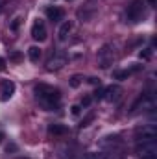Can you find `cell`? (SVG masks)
I'll list each match as a JSON object with an SVG mask.
<instances>
[{
	"label": "cell",
	"mask_w": 157,
	"mask_h": 159,
	"mask_svg": "<svg viewBox=\"0 0 157 159\" xmlns=\"http://www.w3.org/2000/svg\"><path fill=\"white\" fill-rule=\"evenodd\" d=\"M70 113H72V117H79V113H81V106H78V104L70 106Z\"/></svg>",
	"instance_id": "obj_21"
},
{
	"label": "cell",
	"mask_w": 157,
	"mask_h": 159,
	"mask_svg": "<svg viewBox=\"0 0 157 159\" xmlns=\"http://www.w3.org/2000/svg\"><path fill=\"white\" fill-rule=\"evenodd\" d=\"M141 159H157V157H141Z\"/></svg>",
	"instance_id": "obj_32"
},
{
	"label": "cell",
	"mask_w": 157,
	"mask_h": 159,
	"mask_svg": "<svg viewBox=\"0 0 157 159\" xmlns=\"http://www.w3.org/2000/svg\"><path fill=\"white\" fill-rule=\"evenodd\" d=\"M69 83H70V87H79L81 83H83V76L81 74H74V76H70V80H69Z\"/></svg>",
	"instance_id": "obj_17"
},
{
	"label": "cell",
	"mask_w": 157,
	"mask_h": 159,
	"mask_svg": "<svg viewBox=\"0 0 157 159\" xmlns=\"http://www.w3.org/2000/svg\"><path fill=\"white\" fill-rule=\"evenodd\" d=\"M91 102H92V96H85L79 106H81V107H87V106H91Z\"/></svg>",
	"instance_id": "obj_23"
},
{
	"label": "cell",
	"mask_w": 157,
	"mask_h": 159,
	"mask_svg": "<svg viewBox=\"0 0 157 159\" xmlns=\"http://www.w3.org/2000/svg\"><path fill=\"white\" fill-rule=\"evenodd\" d=\"M15 94V83L11 80H2L0 81V100H9Z\"/></svg>",
	"instance_id": "obj_10"
},
{
	"label": "cell",
	"mask_w": 157,
	"mask_h": 159,
	"mask_svg": "<svg viewBox=\"0 0 157 159\" xmlns=\"http://www.w3.org/2000/svg\"><path fill=\"white\" fill-rule=\"evenodd\" d=\"M141 69H142L141 65H135V67H131V69H128V70H115V72H113V78L115 80H126V78H129L133 72L141 70Z\"/></svg>",
	"instance_id": "obj_13"
},
{
	"label": "cell",
	"mask_w": 157,
	"mask_h": 159,
	"mask_svg": "<svg viewBox=\"0 0 157 159\" xmlns=\"http://www.w3.org/2000/svg\"><path fill=\"white\" fill-rule=\"evenodd\" d=\"M72 28H74L72 20H67V22H63V24H61V28H59V32H57V39L61 41V43H65V41L69 39V35L72 34Z\"/></svg>",
	"instance_id": "obj_12"
},
{
	"label": "cell",
	"mask_w": 157,
	"mask_h": 159,
	"mask_svg": "<svg viewBox=\"0 0 157 159\" xmlns=\"http://www.w3.org/2000/svg\"><path fill=\"white\" fill-rule=\"evenodd\" d=\"M4 6H6V0H0V11L4 9Z\"/></svg>",
	"instance_id": "obj_29"
},
{
	"label": "cell",
	"mask_w": 157,
	"mask_h": 159,
	"mask_svg": "<svg viewBox=\"0 0 157 159\" xmlns=\"http://www.w3.org/2000/svg\"><path fill=\"white\" fill-rule=\"evenodd\" d=\"M102 96H104V87L96 89V93H94V98H102Z\"/></svg>",
	"instance_id": "obj_25"
},
{
	"label": "cell",
	"mask_w": 157,
	"mask_h": 159,
	"mask_svg": "<svg viewBox=\"0 0 157 159\" xmlns=\"http://www.w3.org/2000/svg\"><path fill=\"white\" fill-rule=\"evenodd\" d=\"M19 24H20V15H17V17L13 19V22H11V30H17Z\"/></svg>",
	"instance_id": "obj_22"
},
{
	"label": "cell",
	"mask_w": 157,
	"mask_h": 159,
	"mask_svg": "<svg viewBox=\"0 0 157 159\" xmlns=\"http://www.w3.org/2000/svg\"><path fill=\"white\" fill-rule=\"evenodd\" d=\"M30 34H32V39H34V41H44V39H46L48 32H46V26H44V22H43L41 19L34 20Z\"/></svg>",
	"instance_id": "obj_8"
},
{
	"label": "cell",
	"mask_w": 157,
	"mask_h": 159,
	"mask_svg": "<svg viewBox=\"0 0 157 159\" xmlns=\"http://www.w3.org/2000/svg\"><path fill=\"white\" fill-rule=\"evenodd\" d=\"M89 81H91L92 85H100V80L98 78H89Z\"/></svg>",
	"instance_id": "obj_27"
},
{
	"label": "cell",
	"mask_w": 157,
	"mask_h": 159,
	"mask_svg": "<svg viewBox=\"0 0 157 159\" xmlns=\"http://www.w3.org/2000/svg\"><path fill=\"white\" fill-rule=\"evenodd\" d=\"M102 98H104L105 102H111V104L118 102V100L122 98V87H120V85H109V87H105Z\"/></svg>",
	"instance_id": "obj_9"
},
{
	"label": "cell",
	"mask_w": 157,
	"mask_h": 159,
	"mask_svg": "<svg viewBox=\"0 0 157 159\" xmlns=\"http://www.w3.org/2000/svg\"><path fill=\"white\" fill-rule=\"evenodd\" d=\"M46 17H48V20H52V22H59V20H63L65 11H63L61 7H57V6H50V7H46Z\"/></svg>",
	"instance_id": "obj_11"
},
{
	"label": "cell",
	"mask_w": 157,
	"mask_h": 159,
	"mask_svg": "<svg viewBox=\"0 0 157 159\" xmlns=\"http://www.w3.org/2000/svg\"><path fill=\"white\" fill-rule=\"evenodd\" d=\"M69 61V56L65 52H56L54 56H50V59L46 61V70L54 72V70H61Z\"/></svg>",
	"instance_id": "obj_7"
},
{
	"label": "cell",
	"mask_w": 157,
	"mask_h": 159,
	"mask_svg": "<svg viewBox=\"0 0 157 159\" xmlns=\"http://www.w3.org/2000/svg\"><path fill=\"white\" fill-rule=\"evenodd\" d=\"M117 61V48L113 44H104L98 50V67L100 69H109Z\"/></svg>",
	"instance_id": "obj_2"
},
{
	"label": "cell",
	"mask_w": 157,
	"mask_h": 159,
	"mask_svg": "<svg viewBox=\"0 0 157 159\" xmlns=\"http://www.w3.org/2000/svg\"><path fill=\"white\" fill-rule=\"evenodd\" d=\"M28 57H30V61L37 63L41 59V48L39 46H30V48H28Z\"/></svg>",
	"instance_id": "obj_16"
},
{
	"label": "cell",
	"mask_w": 157,
	"mask_h": 159,
	"mask_svg": "<svg viewBox=\"0 0 157 159\" xmlns=\"http://www.w3.org/2000/svg\"><path fill=\"white\" fill-rule=\"evenodd\" d=\"M142 17H144V2L142 0H133L126 9V19L129 22H139Z\"/></svg>",
	"instance_id": "obj_4"
},
{
	"label": "cell",
	"mask_w": 157,
	"mask_h": 159,
	"mask_svg": "<svg viewBox=\"0 0 157 159\" xmlns=\"http://www.w3.org/2000/svg\"><path fill=\"white\" fill-rule=\"evenodd\" d=\"M148 2H150V4H152V6H154V4H155V0H148Z\"/></svg>",
	"instance_id": "obj_31"
},
{
	"label": "cell",
	"mask_w": 157,
	"mask_h": 159,
	"mask_svg": "<svg viewBox=\"0 0 157 159\" xmlns=\"http://www.w3.org/2000/svg\"><path fill=\"white\" fill-rule=\"evenodd\" d=\"M9 59H13V61H19V59H20V54H19V52H15V54H11V57H9Z\"/></svg>",
	"instance_id": "obj_26"
},
{
	"label": "cell",
	"mask_w": 157,
	"mask_h": 159,
	"mask_svg": "<svg viewBox=\"0 0 157 159\" xmlns=\"http://www.w3.org/2000/svg\"><path fill=\"white\" fill-rule=\"evenodd\" d=\"M4 69H6V61L0 57V70H4Z\"/></svg>",
	"instance_id": "obj_28"
},
{
	"label": "cell",
	"mask_w": 157,
	"mask_h": 159,
	"mask_svg": "<svg viewBox=\"0 0 157 159\" xmlns=\"http://www.w3.org/2000/svg\"><path fill=\"white\" fill-rule=\"evenodd\" d=\"M92 120H94V113H89V115H87L85 119L81 120V124H79V126H81V128H85V126H89V124H91Z\"/></svg>",
	"instance_id": "obj_20"
},
{
	"label": "cell",
	"mask_w": 157,
	"mask_h": 159,
	"mask_svg": "<svg viewBox=\"0 0 157 159\" xmlns=\"http://www.w3.org/2000/svg\"><path fill=\"white\" fill-rule=\"evenodd\" d=\"M154 109H155V96L150 94V93H144L131 106V115H135L139 111H154Z\"/></svg>",
	"instance_id": "obj_3"
},
{
	"label": "cell",
	"mask_w": 157,
	"mask_h": 159,
	"mask_svg": "<svg viewBox=\"0 0 157 159\" xmlns=\"http://www.w3.org/2000/svg\"><path fill=\"white\" fill-rule=\"evenodd\" d=\"M135 152L141 157H157V139L154 141H141L135 146Z\"/></svg>",
	"instance_id": "obj_5"
},
{
	"label": "cell",
	"mask_w": 157,
	"mask_h": 159,
	"mask_svg": "<svg viewBox=\"0 0 157 159\" xmlns=\"http://www.w3.org/2000/svg\"><path fill=\"white\" fill-rule=\"evenodd\" d=\"M34 93H35V98L39 102V106L44 111H54L59 107V102H61V91L57 87H52L48 83H39L34 87Z\"/></svg>",
	"instance_id": "obj_1"
},
{
	"label": "cell",
	"mask_w": 157,
	"mask_h": 159,
	"mask_svg": "<svg viewBox=\"0 0 157 159\" xmlns=\"http://www.w3.org/2000/svg\"><path fill=\"white\" fill-rule=\"evenodd\" d=\"M81 159H107V157L102 152H91V154H87L85 157H81Z\"/></svg>",
	"instance_id": "obj_19"
},
{
	"label": "cell",
	"mask_w": 157,
	"mask_h": 159,
	"mask_svg": "<svg viewBox=\"0 0 157 159\" xmlns=\"http://www.w3.org/2000/svg\"><path fill=\"white\" fill-rule=\"evenodd\" d=\"M152 54H154V50L152 48H144L139 56H141V59H144V61H150L152 59Z\"/></svg>",
	"instance_id": "obj_18"
},
{
	"label": "cell",
	"mask_w": 157,
	"mask_h": 159,
	"mask_svg": "<svg viewBox=\"0 0 157 159\" xmlns=\"http://www.w3.org/2000/svg\"><path fill=\"white\" fill-rule=\"evenodd\" d=\"M67 126L65 124H50L48 126V133L54 135V137H61V135H67Z\"/></svg>",
	"instance_id": "obj_14"
},
{
	"label": "cell",
	"mask_w": 157,
	"mask_h": 159,
	"mask_svg": "<svg viewBox=\"0 0 157 159\" xmlns=\"http://www.w3.org/2000/svg\"><path fill=\"white\" fill-rule=\"evenodd\" d=\"M6 152H7V154H9V152H17V144H15V143L7 144V146H6Z\"/></svg>",
	"instance_id": "obj_24"
},
{
	"label": "cell",
	"mask_w": 157,
	"mask_h": 159,
	"mask_svg": "<svg viewBox=\"0 0 157 159\" xmlns=\"http://www.w3.org/2000/svg\"><path fill=\"white\" fill-rule=\"evenodd\" d=\"M135 139H137V143H141V141H154V139H157L155 124H142V126H139V128L135 129Z\"/></svg>",
	"instance_id": "obj_6"
},
{
	"label": "cell",
	"mask_w": 157,
	"mask_h": 159,
	"mask_svg": "<svg viewBox=\"0 0 157 159\" xmlns=\"http://www.w3.org/2000/svg\"><path fill=\"white\" fill-rule=\"evenodd\" d=\"M120 144H122V141H120L118 135H107V137L102 141V146H104V148H111V150L117 148V146H120Z\"/></svg>",
	"instance_id": "obj_15"
},
{
	"label": "cell",
	"mask_w": 157,
	"mask_h": 159,
	"mask_svg": "<svg viewBox=\"0 0 157 159\" xmlns=\"http://www.w3.org/2000/svg\"><path fill=\"white\" fill-rule=\"evenodd\" d=\"M2 139H4V133H2V131H0V143H2Z\"/></svg>",
	"instance_id": "obj_30"
}]
</instances>
